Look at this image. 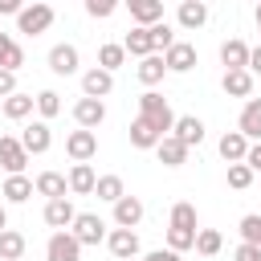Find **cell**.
Here are the masks:
<instances>
[{"label": "cell", "mask_w": 261, "mask_h": 261, "mask_svg": "<svg viewBox=\"0 0 261 261\" xmlns=\"http://www.w3.org/2000/svg\"><path fill=\"white\" fill-rule=\"evenodd\" d=\"M139 114H143L159 135H171V126H175V110L167 106V98H163L159 90H147V94L139 98Z\"/></svg>", "instance_id": "6da1fadb"}, {"label": "cell", "mask_w": 261, "mask_h": 261, "mask_svg": "<svg viewBox=\"0 0 261 261\" xmlns=\"http://www.w3.org/2000/svg\"><path fill=\"white\" fill-rule=\"evenodd\" d=\"M49 24H53L49 0H33V4H24V8L16 12V33H24V37H41Z\"/></svg>", "instance_id": "7a4b0ae2"}, {"label": "cell", "mask_w": 261, "mask_h": 261, "mask_svg": "<svg viewBox=\"0 0 261 261\" xmlns=\"http://www.w3.org/2000/svg\"><path fill=\"white\" fill-rule=\"evenodd\" d=\"M82 241L69 232V228H57L49 241H45V261H82Z\"/></svg>", "instance_id": "3957f363"}, {"label": "cell", "mask_w": 261, "mask_h": 261, "mask_svg": "<svg viewBox=\"0 0 261 261\" xmlns=\"http://www.w3.org/2000/svg\"><path fill=\"white\" fill-rule=\"evenodd\" d=\"M65 155H69L73 163H90V159L98 155V135H94L90 126L69 130V139H65Z\"/></svg>", "instance_id": "277c9868"}, {"label": "cell", "mask_w": 261, "mask_h": 261, "mask_svg": "<svg viewBox=\"0 0 261 261\" xmlns=\"http://www.w3.org/2000/svg\"><path fill=\"white\" fill-rule=\"evenodd\" d=\"M69 232H73L82 245H102V241H106V220H102L98 212H77L73 224H69Z\"/></svg>", "instance_id": "5b68a950"}, {"label": "cell", "mask_w": 261, "mask_h": 261, "mask_svg": "<svg viewBox=\"0 0 261 261\" xmlns=\"http://www.w3.org/2000/svg\"><path fill=\"white\" fill-rule=\"evenodd\" d=\"M106 249H110V257H118V261H130V257L139 253V232H135V228H122V224H114V228L106 232Z\"/></svg>", "instance_id": "8992f818"}, {"label": "cell", "mask_w": 261, "mask_h": 261, "mask_svg": "<svg viewBox=\"0 0 261 261\" xmlns=\"http://www.w3.org/2000/svg\"><path fill=\"white\" fill-rule=\"evenodd\" d=\"M77 65H82V53H77V45L61 41V45H53V49H49V69H53L57 77H69V73H77Z\"/></svg>", "instance_id": "52a82bcc"}, {"label": "cell", "mask_w": 261, "mask_h": 261, "mask_svg": "<svg viewBox=\"0 0 261 261\" xmlns=\"http://www.w3.org/2000/svg\"><path fill=\"white\" fill-rule=\"evenodd\" d=\"M73 122H77V126L98 130V126L106 122V102H102V98H86V94H82V98L73 102Z\"/></svg>", "instance_id": "ba28073f"}, {"label": "cell", "mask_w": 261, "mask_h": 261, "mask_svg": "<svg viewBox=\"0 0 261 261\" xmlns=\"http://www.w3.org/2000/svg\"><path fill=\"white\" fill-rule=\"evenodd\" d=\"M20 143H24V151H29V155H45V151L53 147V130H49V122H45V118L29 122V126L20 130Z\"/></svg>", "instance_id": "9c48e42d"}, {"label": "cell", "mask_w": 261, "mask_h": 261, "mask_svg": "<svg viewBox=\"0 0 261 261\" xmlns=\"http://www.w3.org/2000/svg\"><path fill=\"white\" fill-rule=\"evenodd\" d=\"M24 163H29L24 143H20L16 135H0V167L12 175V171H24Z\"/></svg>", "instance_id": "30bf717a"}, {"label": "cell", "mask_w": 261, "mask_h": 261, "mask_svg": "<svg viewBox=\"0 0 261 261\" xmlns=\"http://www.w3.org/2000/svg\"><path fill=\"white\" fill-rule=\"evenodd\" d=\"M110 90H114V73H110V69L94 65V69L82 73V94H86V98H106Z\"/></svg>", "instance_id": "8fae6325"}, {"label": "cell", "mask_w": 261, "mask_h": 261, "mask_svg": "<svg viewBox=\"0 0 261 261\" xmlns=\"http://www.w3.org/2000/svg\"><path fill=\"white\" fill-rule=\"evenodd\" d=\"M188 151H192V147H188V143H179L175 135H163V139L155 143V155H159V163H163V167H184V163H188Z\"/></svg>", "instance_id": "7c38bea8"}, {"label": "cell", "mask_w": 261, "mask_h": 261, "mask_svg": "<svg viewBox=\"0 0 261 261\" xmlns=\"http://www.w3.org/2000/svg\"><path fill=\"white\" fill-rule=\"evenodd\" d=\"M163 61H167V69L171 73H188V69H196V45H188V41H175L167 53H163Z\"/></svg>", "instance_id": "4fadbf2b"}, {"label": "cell", "mask_w": 261, "mask_h": 261, "mask_svg": "<svg viewBox=\"0 0 261 261\" xmlns=\"http://www.w3.org/2000/svg\"><path fill=\"white\" fill-rule=\"evenodd\" d=\"M139 82L147 86V90H155L159 82H163V73H171L167 69V61H163V53H147V57H139Z\"/></svg>", "instance_id": "5bb4252c"}, {"label": "cell", "mask_w": 261, "mask_h": 261, "mask_svg": "<svg viewBox=\"0 0 261 261\" xmlns=\"http://www.w3.org/2000/svg\"><path fill=\"white\" fill-rule=\"evenodd\" d=\"M216 151H220L224 163H241V159L249 155V135H241V130H224L220 143H216Z\"/></svg>", "instance_id": "9a60e30c"}, {"label": "cell", "mask_w": 261, "mask_h": 261, "mask_svg": "<svg viewBox=\"0 0 261 261\" xmlns=\"http://www.w3.org/2000/svg\"><path fill=\"white\" fill-rule=\"evenodd\" d=\"M77 216V208L69 204V196H57V200H45V224L49 228H69Z\"/></svg>", "instance_id": "2e32d148"}, {"label": "cell", "mask_w": 261, "mask_h": 261, "mask_svg": "<svg viewBox=\"0 0 261 261\" xmlns=\"http://www.w3.org/2000/svg\"><path fill=\"white\" fill-rule=\"evenodd\" d=\"M175 24L179 29H204L208 24V4L204 0H179V12H175Z\"/></svg>", "instance_id": "e0dca14e"}, {"label": "cell", "mask_w": 261, "mask_h": 261, "mask_svg": "<svg viewBox=\"0 0 261 261\" xmlns=\"http://www.w3.org/2000/svg\"><path fill=\"white\" fill-rule=\"evenodd\" d=\"M171 135H175L179 143H188V147H200V143H204V122H200L196 114H175Z\"/></svg>", "instance_id": "ac0fdd59"}, {"label": "cell", "mask_w": 261, "mask_h": 261, "mask_svg": "<svg viewBox=\"0 0 261 261\" xmlns=\"http://www.w3.org/2000/svg\"><path fill=\"white\" fill-rule=\"evenodd\" d=\"M33 192H37V184H33V179H29L24 171H12V175L4 179V188H0V196H4L8 204H24V200H29Z\"/></svg>", "instance_id": "d6986e66"}, {"label": "cell", "mask_w": 261, "mask_h": 261, "mask_svg": "<svg viewBox=\"0 0 261 261\" xmlns=\"http://www.w3.org/2000/svg\"><path fill=\"white\" fill-rule=\"evenodd\" d=\"M143 200L139 196H122V200H114V224H122V228H139V220H143Z\"/></svg>", "instance_id": "ffe728a7"}, {"label": "cell", "mask_w": 261, "mask_h": 261, "mask_svg": "<svg viewBox=\"0 0 261 261\" xmlns=\"http://www.w3.org/2000/svg\"><path fill=\"white\" fill-rule=\"evenodd\" d=\"M237 130L249 135V143L261 139V98H249V102H245V110H241V118H237Z\"/></svg>", "instance_id": "44dd1931"}, {"label": "cell", "mask_w": 261, "mask_h": 261, "mask_svg": "<svg viewBox=\"0 0 261 261\" xmlns=\"http://www.w3.org/2000/svg\"><path fill=\"white\" fill-rule=\"evenodd\" d=\"M122 45H126V53H130V57H147V53H155V41H151V24H135V29L122 37Z\"/></svg>", "instance_id": "7402d4cb"}, {"label": "cell", "mask_w": 261, "mask_h": 261, "mask_svg": "<svg viewBox=\"0 0 261 261\" xmlns=\"http://www.w3.org/2000/svg\"><path fill=\"white\" fill-rule=\"evenodd\" d=\"M220 61H224V69H249V45L241 37H228L220 45Z\"/></svg>", "instance_id": "603a6c76"}, {"label": "cell", "mask_w": 261, "mask_h": 261, "mask_svg": "<svg viewBox=\"0 0 261 261\" xmlns=\"http://www.w3.org/2000/svg\"><path fill=\"white\" fill-rule=\"evenodd\" d=\"M220 86H224L228 98H249V94H253V73H249V69H224Z\"/></svg>", "instance_id": "cb8c5ba5"}, {"label": "cell", "mask_w": 261, "mask_h": 261, "mask_svg": "<svg viewBox=\"0 0 261 261\" xmlns=\"http://www.w3.org/2000/svg\"><path fill=\"white\" fill-rule=\"evenodd\" d=\"M0 106H4V118H12V122H20V118H29L33 110H37V98L33 94H8V98H0Z\"/></svg>", "instance_id": "d4e9b609"}, {"label": "cell", "mask_w": 261, "mask_h": 261, "mask_svg": "<svg viewBox=\"0 0 261 261\" xmlns=\"http://www.w3.org/2000/svg\"><path fill=\"white\" fill-rule=\"evenodd\" d=\"M33 184H37V196H45V200H57L69 192V175H61V171H41Z\"/></svg>", "instance_id": "484cf974"}, {"label": "cell", "mask_w": 261, "mask_h": 261, "mask_svg": "<svg viewBox=\"0 0 261 261\" xmlns=\"http://www.w3.org/2000/svg\"><path fill=\"white\" fill-rule=\"evenodd\" d=\"M130 8V20L135 24H155L163 20V0H122Z\"/></svg>", "instance_id": "4316f807"}, {"label": "cell", "mask_w": 261, "mask_h": 261, "mask_svg": "<svg viewBox=\"0 0 261 261\" xmlns=\"http://www.w3.org/2000/svg\"><path fill=\"white\" fill-rule=\"evenodd\" d=\"M159 139H163V135H159L143 114L130 122V147H139V151H155V143H159Z\"/></svg>", "instance_id": "83f0119b"}, {"label": "cell", "mask_w": 261, "mask_h": 261, "mask_svg": "<svg viewBox=\"0 0 261 261\" xmlns=\"http://www.w3.org/2000/svg\"><path fill=\"white\" fill-rule=\"evenodd\" d=\"M94 184H98V175H94L90 163H73V167H69V192H73V196H90Z\"/></svg>", "instance_id": "f1b7e54d"}, {"label": "cell", "mask_w": 261, "mask_h": 261, "mask_svg": "<svg viewBox=\"0 0 261 261\" xmlns=\"http://www.w3.org/2000/svg\"><path fill=\"white\" fill-rule=\"evenodd\" d=\"M24 257V232L0 228V261H20Z\"/></svg>", "instance_id": "f546056e"}, {"label": "cell", "mask_w": 261, "mask_h": 261, "mask_svg": "<svg viewBox=\"0 0 261 261\" xmlns=\"http://www.w3.org/2000/svg\"><path fill=\"white\" fill-rule=\"evenodd\" d=\"M24 65V49L16 45L12 33H0V69H20Z\"/></svg>", "instance_id": "4dcf8cb0"}, {"label": "cell", "mask_w": 261, "mask_h": 261, "mask_svg": "<svg viewBox=\"0 0 261 261\" xmlns=\"http://www.w3.org/2000/svg\"><path fill=\"white\" fill-rule=\"evenodd\" d=\"M126 57H130V53H126V45H122V41H106V45L98 49V65H102V69H110V73H114L118 65H126Z\"/></svg>", "instance_id": "1f68e13d"}, {"label": "cell", "mask_w": 261, "mask_h": 261, "mask_svg": "<svg viewBox=\"0 0 261 261\" xmlns=\"http://www.w3.org/2000/svg\"><path fill=\"white\" fill-rule=\"evenodd\" d=\"M94 196H98V200H106V204L122 200V196H126V188H122V175H98V184H94Z\"/></svg>", "instance_id": "d6a6232c"}, {"label": "cell", "mask_w": 261, "mask_h": 261, "mask_svg": "<svg viewBox=\"0 0 261 261\" xmlns=\"http://www.w3.org/2000/svg\"><path fill=\"white\" fill-rule=\"evenodd\" d=\"M196 232H200V228H179V224H167V245H171L175 253L196 249Z\"/></svg>", "instance_id": "836d02e7"}, {"label": "cell", "mask_w": 261, "mask_h": 261, "mask_svg": "<svg viewBox=\"0 0 261 261\" xmlns=\"http://www.w3.org/2000/svg\"><path fill=\"white\" fill-rule=\"evenodd\" d=\"M224 249V237L216 232V228H200L196 232V253H204V257H216Z\"/></svg>", "instance_id": "e575fe53"}, {"label": "cell", "mask_w": 261, "mask_h": 261, "mask_svg": "<svg viewBox=\"0 0 261 261\" xmlns=\"http://www.w3.org/2000/svg\"><path fill=\"white\" fill-rule=\"evenodd\" d=\"M37 114H41L45 122L57 118V114H61V94H57V90H41V94H37Z\"/></svg>", "instance_id": "d590c367"}, {"label": "cell", "mask_w": 261, "mask_h": 261, "mask_svg": "<svg viewBox=\"0 0 261 261\" xmlns=\"http://www.w3.org/2000/svg\"><path fill=\"white\" fill-rule=\"evenodd\" d=\"M151 41H155V53H167V49L175 45V29H171L167 20H155V24H151Z\"/></svg>", "instance_id": "8d00e7d4"}, {"label": "cell", "mask_w": 261, "mask_h": 261, "mask_svg": "<svg viewBox=\"0 0 261 261\" xmlns=\"http://www.w3.org/2000/svg\"><path fill=\"white\" fill-rule=\"evenodd\" d=\"M253 175H257V171H253V167H249L245 159H241V163H228V188H237V192H245V188L253 184Z\"/></svg>", "instance_id": "74e56055"}, {"label": "cell", "mask_w": 261, "mask_h": 261, "mask_svg": "<svg viewBox=\"0 0 261 261\" xmlns=\"http://www.w3.org/2000/svg\"><path fill=\"white\" fill-rule=\"evenodd\" d=\"M171 224H179V228H196V204H188V200L171 204Z\"/></svg>", "instance_id": "f35d334b"}, {"label": "cell", "mask_w": 261, "mask_h": 261, "mask_svg": "<svg viewBox=\"0 0 261 261\" xmlns=\"http://www.w3.org/2000/svg\"><path fill=\"white\" fill-rule=\"evenodd\" d=\"M241 241H253V245H261V216H257V212L241 216Z\"/></svg>", "instance_id": "ab89813d"}, {"label": "cell", "mask_w": 261, "mask_h": 261, "mask_svg": "<svg viewBox=\"0 0 261 261\" xmlns=\"http://www.w3.org/2000/svg\"><path fill=\"white\" fill-rule=\"evenodd\" d=\"M118 4H122V0H86V12H90L94 20H106V16H114Z\"/></svg>", "instance_id": "60d3db41"}, {"label": "cell", "mask_w": 261, "mask_h": 261, "mask_svg": "<svg viewBox=\"0 0 261 261\" xmlns=\"http://www.w3.org/2000/svg\"><path fill=\"white\" fill-rule=\"evenodd\" d=\"M232 257H237V261H261V245H253V241H241Z\"/></svg>", "instance_id": "b9f144b4"}, {"label": "cell", "mask_w": 261, "mask_h": 261, "mask_svg": "<svg viewBox=\"0 0 261 261\" xmlns=\"http://www.w3.org/2000/svg\"><path fill=\"white\" fill-rule=\"evenodd\" d=\"M16 94V69H0V98Z\"/></svg>", "instance_id": "7bdbcfd3"}, {"label": "cell", "mask_w": 261, "mask_h": 261, "mask_svg": "<svg viewBox=\"0 0 261 261\" xmlns=\"http://www.w3.org/2000/svg\"><path fill=\"white\" fill-rule=\"evenodd\" d=\"M143 261H179V253H175V249L167 245V249H151V253H147Z\"/></svg>", "instance_id": "ee69618b"}, {"label": "cell", "mask_w": 261, "mask_h": 261, "mask_svg": "<svg viewBox=\"0 0 261 261\" xmlns=\"http://www.w3.org/2000/svg\"><path fill=\"white\" fill-rule=\"evenodd\" d=\"M245 163H249L253 171H261V139H257V143H249V155H245Z\"/></svg>", "instance_id": "f6af8a7d"}, {"label": "cell", "mask_w": 261, "mask_h": 261, "mask_svg": "<svg viewBox=\"0 0 261 261\" xmlns=\"http://www.w3.org/2000/svg\"><path fill=\"white\" fill-rule=\"evenodd\" d=\"M249 73H253V77H261V45H253V49H249Z\"/></svg>", "instance_id": "bcb514c9"}, {"label": "cell", "mask_w": 261, "mask_h": 261, "mask_svg": "<svg viewBox=\"0 0 261 261\" xmlns=\"http://www.w3.org/2000/svg\"><path fill=\"white\" fill-rule=\"evenodd\" d=\"M24 8V0H0V16H16Z\"/></svg>", "instance_id": "7dc6e473"}, {"label": "cell", "mask_w": 261, "mask_h": 261, "mask_svg": "<svg viewBox=\"0 0 261 261\" xmlns=\"http://www.w3.org/2000/svg\"><path fill=\"white\" fill-rule=\"evenodd\" d=\"M0 228H8V212H4V204H0Z\"/></svg>", "instance_id": "c3c4849f"}, {"label": "cell", "mask_w": 261, "mask_h": 261, "mask_svg": "<svg viewBox=\"0 0 261 261\" xmlns=\"http://www.w3.org/2000/svg\"><path fill=\"white\" fill-rule=\"evenodd\" d=\"M253 16H257V33H261V0H257V12Z\"/></svg>", "instance_id": "681fc988"}, {"label": "cell", "mask_w": 261, "mask_h": 261, "mask_svg": "<svg viewBox=\"0 0 261 261\" xmlns=\"http://www.w3.org/2000/svg\"><path fill=\"white\" fill-rule=\"evenodd\" d=\"M114 261H118V257H114Z\"/></svg>", "instance_id": "f907efd6"}, {"label": "cell", "mask_w": 261, "mask_h": 261, "mask_svg": "<svg viewBox=\"0 0 261 261\" xmlns=\"http://www.w3.org/2000/svg\"><path fill=\"white\" fill-rule=\"evenodd\" d=\"M20 261H24V257H20Z\"/></svg>", "instance_id": "816d5d0a"}]
</instances>
